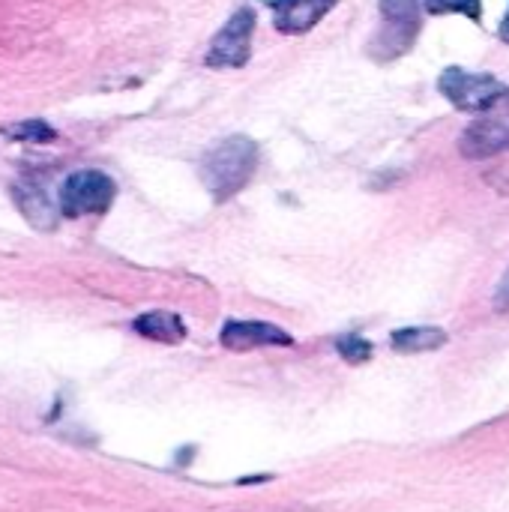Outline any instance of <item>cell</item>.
<instances>
[{
  "label": "cell",
  "instance_id": "5b68a950",
  "mask_svg": "<svg viewBox=\"0 0 509 512\" xmlns=\"http://www.w3.org/2000/svg\"><path fill=\"white\" fill-rule=\"evenodd\" d=\"M117 186L102 171H75L60 189V213L75 219L87 213H105L114 204Z\"/></svg>",
  "mask_w": 509,
  "mask_h": 512
},
{
  "label": "cell",
  "instance_id": "2e32d148",
  "mask_svg": "<svg viewBox=\"0 0 509 512\" xmlns=\"http://www.w3.org/2000/svg\"><path fill=\"white\" fill-rule=\"evenodd\" d=\"M498 39L509 45V9H507V15H504V21H501V27H498Z\"/></svg>",
  "mask_w": 509,
  "mask_h": 512
},
{
  "label": "cell",
  "instance_id": "8992f818",
  "mask_svg": "<svg viewBox=\"0 0 509 512\" xmlns=\"http://www.w3.org/2000/svg\"><path fill=\"white\" fill-rule=\"evenodd\" d=\"M459 147L468 159H489L501 150H509V93L489 111H480V117L462 135Z\"/></svg>",
  "mask_w": 509,
  "mask_h": 512
},
{
  "label": "cell",
  "instance_id": "5bb4252c",
  "mask_svg": "<svg viewBox=\"0 0 509 512\" xmlns=\"http://www.w3.org/2000/svg\"><path fill=\"white\" fill-rule=\"evenodd\" d=\"M336 348H339V354H342L351 366L366 363V360L372 357V345H369L366 339H360V336H342V339L336 342Z\"/></svg>",
  "mask_w": 509,
  "mask_h": 512
},
{
  "label": "cell",
  "instance_id": "9a60e30c",
  "mask_svg": "<svg viewBox=\"0 0 509 512\" xmlns=\"http://www.w3.org/2000/svg\"><path fill=\"white\" fill-rule=\"evenodd\" d=\"M495 309L498 312H507L509 309V270L504 273V279H501V285L495 291Z\"/></svg>",
  "mask_w": 509,
  "mask_h": 512
},
{
  "label": "cell",
  "instance_id": "3957f363",
  "mask_svg": "<svg viewBox=\"0 0 509 512\" xmlns=\"http://www.w3.org/2000/svg\"><path fill=\"white\" fill-rule=\"evenodd\" d=\"M438 90L459 111H477V114L489 111L501 96L509 93V87L501 78H495L489 72H465L459 66H450V69L441 72Z\"/></svg>",
  "mask_w": 509,
  "mask_h": 512
},
{
  "label": "cell",
  "instance_id": "277c9868",
  "mask_svg": "<svg viewBox=\"0 0 509 512\" xmlns=\"http://www.w3.org/2000/svg\"><path fill=\"white\" fill-rule=\"evenodd\" d=\"M252 33H255V9H237L222 30L213 36L207 48V66L213 69H243L252 54Z\"/></svg>",
  "mask_w": 509,
  "mask_h": 512
},
{
  "label": "cell",
  "instance_id": "4fadbf2b",
  "mask_svg": "<svg viewBox=\"0 0 509 512\" xmlns=\"http://www.w3.org/2000/svg\"><path fill=\"white\" fill-rule=\"evenodd\" d=\"M9 138H18V141H51L54 138V129L42 120H27L21 126H9L3 129Z\"/></svg>",
  "mask_w": 509,
  "mask_h": 512
},
{
  "label": "cell",
  "instance_id": "6da1fadb",
  "mask_svg": "<svg viewBox=\"0 0 509 512\" xmlns=\"http://www.w3.org/2000/svg\"><path fill=\"white\" fill-rule=\"evenodd\" d=\"M258 168V144L246 135H231L210 147L201 159V183L213 201H228L252 180Z\"/></svg>",
  "mask_w": 509,
  "mask_h": 512
},
{
  "label": "cell",
  "instance_id": "7a4b0ae2",
  "mask_svg": "<svg viewBox=\"0 0 509 512\" xmlns=\"http://www.w3.org/2000/svg\"><path fill=\"white\" fill-rule=\"evenodd\" d=\"M420 33V0H381V27L369 42L378 63H390L411 51Z\"/></svg>",
  "mask_w": 509,
  "mask_h": 512
},
{
  "label": "cell",
  "instance_id": "ba28073f",
  "mask_svg": "<svg viewBox=\"0 0 509 512\" xmlns=\"http://www.w3.org/2000/svg\"><path fill=\"white\" fill-rule=\"evenodd\" d=\"M273 9V24L279 33L312 30L339 0H267Z\"/></svg>",
  "mask_w": 509,
  "mask_h": 512
},
{
  "label": "cell",
  "instance_id": "8fae6325",
  "mask_svg": "<svg viewBox=\"0 0 509 512\" xmlns=\"http://www.w3.org/2000/svg\"><path fill=\"white\" fill-rule=\"evenodd\" d=\"M15 201H18L21 213L30 219V225H36V228H51V225H54V210L48 207L42 189L15 186Z\"/></svg>",
  "mask_w": 509,
  "mask_h": 512
},
{
  "label": "cell",
  "instance_id": "30bf717a",
  "mask_svg": "<svg viewBox=\"0 0 509 512\" xmlns=\"http://www.w3.org/2000/svg\"><path fill=\"white\" fill-rule=\"evenodd\" d=\"M447 345V333L441 327H405L393 333V348L399 354H426Z\"/></svg>",
  "mask_w": 509,
  "mask_h": 512
},
{
  "label": "cell",
  "instance_id": "9c48e42d",
  "mask_svg": "<svg viewBox=\"0 0 509 512\" xmlns=\"http://www.w3.org/2000/svg\"><path fill=\"white\" fill-rule=\"evenodd\" d=\"M135 333H141L144 339L162 342V345H177L186 339V327L174 312H147L141 318H135Z\"/></svg>",
  "mask_w": 509,
  "mask_h": 512
},
{
  "label": "cell",
  "instance_id": "52a82bcc",
  "mask_svg": "<svg viewBox=\"0 0 509 512\" xmlns=\"http://www.w3.org/2000/svg\"><path fill=\"white\" fill-rule=\"evenodd\" d=\"M219 342L228 351H255V348H270V345L288 348L294 345V336L267 321H228L219 333Z\"/></svg>",
  "mask_w": 509,
  "mask_h": 512
},
{
  "label": "cell",
  "instance_id": "7c38bea8",
  "mask_svg": "<svg viewBox=\"0 0 509 512\" xmlns=\"http://www.w3.org/2000/svg\"><path fill=\"white\" fill-rule=\"evenodd\" d=\"M426 12H432V15L459 12V15H468L471 21H480L483 18V0H426Z\"/></svg>",
  "mask_w": 509,
  "mask_h": 512
}]
</instances>
